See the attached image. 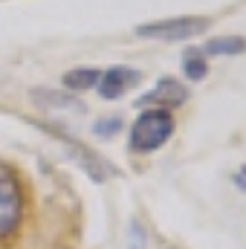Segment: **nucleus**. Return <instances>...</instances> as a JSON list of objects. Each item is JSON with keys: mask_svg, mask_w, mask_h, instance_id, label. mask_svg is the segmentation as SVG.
<instances>
[{"mask_svg": "<svg viewBox=\"0 0 246 249\" xmlns=\"http://www.w3.org/2000/svg\"><path fill=\"white\" fill-rule=\"evenodd\" d=\"M119 130H122V119L119 116H107V119H99L93 124V133H99V136H113Z\"/></svg>", "mask_w": 246, "mask_h": 249, "instance_id": "nucleus-9", "label": "nucleus"}, {"mask_svg": "<svg viewBox=\"0 0 246 249\" xmlns=\"http://www.w3.org/2000/svg\"><path fill=\"white\" fill-rule=\"evenodd\" d=\"M174 133V119L168 110L162 107H145L136 122L130 127V151L139 154H151L157 148H162Z\"/></svg>", "mask_w": 246, "mask_h": 249, "instance_id": "nucleus-1", "label": "nucleus"}, {"mask_svg": "<svg viewBox=\"0 0 246 249\" xmlns=\"http://www.w3.org/2000/svg\"><path fill=\"white\" fill-rule=\"evenodd\" d=\"M23 220V186L12 165L0 162V241H9Z\"/></svg>", "mask_w": 246, "mask_h": 249, "instance_id": "nucleus-2", "label": "nucleus"}, {"mask_svg": "<svg viewBox=\"0 0 246 249\" xmlns=\"http://www.w3.org/2000/svg\"><path fill=\"white\" fill-rule=\"evenodd\" d=\"M99 75H102V70H96V67H75V70L64 72V87L67 90H90L99 84Z\"/></svg>", "mask_w": 246, "mask_h": 249, "instance_id": "nucleus-7", "label": "nucleus"}, {"mask_svg": "<svg viewBox=\"0 0 246 249\" xmlns=\"http://www.w3.org/2000/svg\"><path fill=\"white\" fill-rule=\"evenodd\" d=\"M203 55H244L246 53V38L241 35H217V38H209L206 47H200Z\"/></svg>", "mask_w": 246, "mask_h": 249, "instance_id": "nucleus-6", "label": "nucleus"}, {"mask_svg": "<svg viewBox=\"0 0 246 249\" xmlns=\"http://www.w3.org/2000/svg\"><path fill=\"white\" fill-rule=\"evenodd\" d=\"M185 99H188V90H185L183 81H177V78H162V81H157L154 90H148V93L139 99V105H154V107L168 110V107L183 105Z\"/></svg>", "mask_w": 246, "mask_h": 249, "instance_id": "nucleus-5", "label": "nucleus"}, {"mask_svg": "<svg viewBox=\"0 0 246 249\" xmlns=\"http://www.w3.org/2000/svg\"><path fill=\"white\" fill-rule=\"evenodd\" d=\"M127 249H145V229L133 220L130 223V241H127Z\"/></svg>", "mask_w": 246, "mask_h": 249, "instance_id": "nucleus-10", "label": "nucleus"}, {"mask_svg": "<svg viewBox=\"0 0 246 249\" xmlns=\"http://www.w3.org/2000/svg\"><path fill=\"white\" fill-rule=\"evenodd\" d=\"M209 23L211 20L203 15H180V18H165L154 23H139L133 32L136 38H145V41H188L200 35Z\"/></svg>", "mask_w": 246, "mask_h": 249, "instance_id": "nucleus-3", "label": "nucleus"}, {"mask_svg": "<svg viewBox=\"0 0 246 249\" xmlns=\"http://www.w3.org/2000/svg\"><path fill=\"white\" fill-rule=\"evenodd\" d=\"M183 72L191 78V81L206 78V72H209V61H206L203 50H188V53H185L183 55Z\"/></svg>", "mask_w": 246, "mask_h": 249, "instance_id": "nucleus-8", "label": "nucleus"}, {"mask_svg": "<svg viewBox=\"0 0 246 249\" xmlns=\"http://www.w3.org/2000/svg\"><path fill=\"white\" fill-rule=\"evenodd\" d=\"M235 183L241 186V191H246V168L241 171V174H238V177H235Z\"/></svg>", "mask_w": 246, "mask_h": 249, "instance_id": "nucleus-11", "label": "nucleus"}, {"mask_svg": "<svg viewBox=\"0 0 246 249\" xmlns=\"http://www.w3.org/2000/svg\"><path fill=\"white\" fill-rule=\"evenodd\" d=\"M139 78H142L139 70L124 67V64H116V67H110V70H102L96 90H99L102 99H119V96H124L130 87L139 84Z\"/></svg>", "mask_w": 246, "mask_h": 249, "instance_id": "nucleus-4", "label": "nucleus"}]
</instances>
